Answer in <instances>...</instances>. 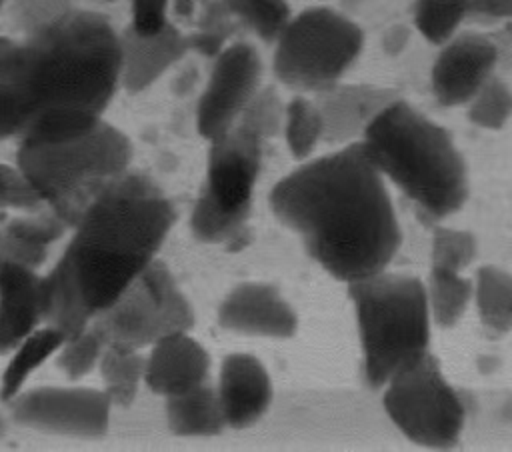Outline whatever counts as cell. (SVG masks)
<instances>
[{"mask_svg": "<svg viewBox=\"0 0 512 452\" xmlns=\"http://www.w3.org/2000/svg\"><path fill=\"white\" fill-rule=\"evenodd\" d=\"M364 46L362 28L328 6H310L290 18L274 42L276 80L296 94H318L344 78Z\"/></svg>", "mask_w": 512, "mask_h": 452, "instance_id": "cell-8", "label": "cell"}, {"mask_svg": "<svg viewBox=\"0 0 512 452\" xmlns=\"http://www.w3.org/2000/svg\"><path fill=\"white\" fill-rule=\"evenodd\" d=\"M80 2H90V4H114L118 0H80Z\"/></svg>", "mask_w": 512, "mask_h": 452, "instance_id": "cell-41", "label": "cell"}, {"mask_svg": "<svg viewBox=\"0 0 512 452\" xmlns=\"http://www.w3.org/2000/svg\"><path fill=\"white\" fill-rule=\"evenodd\" d=\"M130 22L128 28L138 34L160 32L170 20V0H128Z\"/></svg>", "mask_w": 512, "mask_h": 452, "instance_id": "cell-37", "label": "cell"}, {"mask_svg": "<svg viewBox=\"0 0 512 452\" xmlns=\"http://www.w3.org/2000/svg\"><path fill=\"white\" fill-rule=\"evenodd\" d=\"M8 2H10V0H0V8H2L4 4H8Z\"/></svg>", "mask_w": 512, "mask_h": 452, "instance_id": "cell-44", "label": "cell"}, {"mask_svg": "<svg viewBox=\"0 0 512 452\" xmlns=\"http://www.w3.org/2000/svg\"><path fill=\"white\" fill-rule=\"evenodd\" d=\"M268 204L308 256L346 284L384 272L402 240L382 174L360 140L304 160L274 184Z\"/></svg>", "mask_w": 512, "mask_h": 452, "instance_id": "cell-2", "label": "cell"}, {"mask_svg": "<svg viewBox=\"0 0 512 452\" xmlns=\"http://www.w3.org/2000/svg\"><path fill=\"white\" fill-rule=\"evenodd\" d=\"M164 400L166 424L176 436L208 438L222 434L228 428L218 392L208 382Z\"/></svg>", "mask_w": 512, "mask_h": 452, "instance_id": "cell-21", "label": "cell"}, {"mask_svg": "<svg viewBox=\"0 0 512 452\" xmlns=\"http://www.w3.org/2000/svg\"><path fill=\"white\" fill-rule=\"evenodd\" d=\"M120 46V84L130 94L148 90L190 52L188 34L174 20L154 34H138L126 26L120 32Z\"/></svg>", "mask_w": 512, "mask_h": 452, "instance_id": "cell-18", "label": "cell"}, {"mask_svg": "<svg viewBox=\"0 0 512 452\" xmlns=\"http://www.w3.org/2000/svg\"><path fill=\"white\" fill-rule=\"evenodd\" d=\"M242 26L226 8L224 0H212L198 8V14L188 32L190 52H196L204 58H216Z\"/></svg>", "mask_w": 512, "mask_h": 452, "instance_id": "cell-27", "label": "cell"}, {"mask_svg": "<svg viewBox=\"0 0 512 452\" xmlns=\"http://www.w3.org/2000/svg\"><path fill=\"white\" fill-rule=\"evenodd\" d=\"M40 282L34 268L0 262V354L12 352L40 328Z\"/></svg>", "mask_w": 512, "mask_h": 452, "instance_id": "cell-19", "label": "cell"}, {"mask_svg": "<svg viewBox=\"0 0 512 452\" xmlns=\"http://www.w3.org/2000/svg\"><path fill=\"white\" fill-rule=\"evenodd\" d=\"M134 148L114 124L102 120L90 132L54 144H18L16 166L36 194L70 230L88 206L130 170Z\"/></svg>", "mask_w": 512, "mask_h": 452, "instance_id": "cell-5", "label": "cell"}, {"mask_svg": "<svg viewBox=\"0 0 512 452\" xmlns=\"http://www.w3.org/2000/svg\"><path fill=\"white\" fill-rule=\"evenodd\" d=\"M360 142L424 222L434 224L466 202L468 170L450 132L402 96L372 120Z\"/></svg>", "mask_w": 512, "mask_h": 452, "instance_id": "cell-4", "label": "cell"}, {"mask_svg": "<svg viewBox=\"0 0 512 452\" xmlns=\"http://www.w3.org/2000/svg\"><path fill=\"white\" fill-rule=\"evenodd\" d=\"M74 8H78L76 0H10L8 16L24 36L58 22Z\"/></svg>", "mask_w": 512, "mask_h": 452, "instance_id": "cell-35", "label": "cell"}, {"mask_svg": "<svg viewBox=\"0 0 512 452\" xmlns=\"http://www.w3.org/2000/svg\"><path fill=\"white\" fill-rule=\"evenodd\" d=\"M386 40H394V44H392L388 50L398 52V50H402V46L406 44V40H408V32H406L404 28H394V30H390V32L384 36V42H386Z\"/></svg>", "mask_w": 512, "mask_h": 452, "instance_id": "cell-40", "label": "cell"}, {"mask_svg": "<svg viewBox=\"0 0 512 452\" xmlns=\"http://www.w3.org/2000/svg\"><path fill=\"white\" fill-rule=\"evenodd\" d=\"M354 304L362 370L370 388H382L400 370L428 354L430 306L426 286L406 274L378 272L348 284Z\"/></svg>", "mask_w": 512, "mask_h": 452, "instance_id": "cell-6", "label": "cell"}, {"mask_svg": "<svg viewBox=\"0 0 512 452\" xmlns=\"http://www.w3.org/2000/svg\"><path fill=\"white\" fill-rule=\"evenodd\" d=\"M98 370L104 382L102 390L108 394L112 406L128 408L134 404L140 384H144L146 356H142L140 350L106 346Z\"/></svg>", "mask_w": 512, "mask_h": 452, "instance_id": "cell-23", "label": "cell"}, {"mask_svg": "<svg viewBox=\"0 0 512 452\" xmlns=\"http://www.w3.org/2000/svg\"><path fill=\"white\" fill-rule=\"evenodd\" d=\"M216 392L228 428L254 426L272 404V380L266 366L248 352H232L220 364Z\"/></svg>", "mask_w": 512, "mask_h": 452, "instance_id": "cell-16", "label": "cell"}, {"mask_svg": "<svg viewBox=\"0 0 512 452\" xmlns=\"http://www.w3.org/2000/svg\"><path fill=\"white\" fill-rule=\"evenodd\" d=\"M468 120L484 130H500L512 116V90L510 86L492 76L466 104Z\"/></svg>", "mask_w": 512, "mask_h": 452, "instance_id": "cell-30", "label": "cell"}, {"mask_svg": "<svg viewBox=\"0 0 512 452\" xmlns=\"http://www.w3.org/2000/svg\"><path fill=\"white\" fill-rule=\"evenodd\" d=\"M198 0H170V14L174 16L176 24H190L198 14Z\"/></svg>", "mask_w": 512, "mask_h": 452, "instance_id": "cell-39", "label": "cell"}, {"mask_svg": "<svg viewBox=\"0 0 512 452\" xmlns=\"http://www.w3.org/2000/svg\"><path fill=\"white\" fill-rule=\"evenodd\" d=\"M174 222L176 208L166 192L132 168L88 206L62 258L94 316L158 258Z\"/></svg>", "mask_w": 512, "mask_h": 452, "instance_id": "cell-3", "label": "cell"}, {"mask_svg": "<svg viewBox=\"0 0 512 452\" xmlns=\"http://www.w3.org/2000/svg\"><path fill=\"white\" fill-rule=\"evenodd\" d=\"M384 410L414 444L452 448L464 428V406L432 352L386 382Z\"/></svg>", "mask_w": 512, "mask_h": 452, "instance_id": "cell-10", "label": "cell"}, {"mask_svg": "<svg viewBox=\"0 0 512 452\" xmlns=\"http://www.w3.org/2000/svg\"><path fill=\"white\" fill-rule=\"evenodd\" d=\"M40 308L42 324L62 332L66 340L88 330L94 320V312L86 304L80 286L62 256L52 266V270L42 276Z\"/></svg>", "mask_w": 512, "mask_h": 452, "instance_id": "cell-20", "label": "cell"}, {"mask_svg": "<svg viewBox=\"0 0 512 452\" xmlns=\"http://www.w3.org/2000/svg\"><path fill=\"white\" fill-rule=\"evenodd\" d=\"M6 434V420H4V416L0 414V438Z\"/></svg>", "mask_w": 512, "mask_h": 452, "instance_id": "cell-42", "label": "cell"}, {"mask_svg": "<svg viewBox=\"0 0 512 452\" xmlns=\"http://www.w3.org/2000/svg\"><path fill=\"white\" fill-rule=\"evenodd\" d=\"M218 326L244 334L286 340L298 330V316L278 292L266 282H242L228 292L216 314Z\"/></svg>", "mask_w": 512, "mask_h": 452, "instance_id": "cell-14", "label": "cell"}, {"mask_svg": "<svg viewBox=\"0 0 512 452\" xmlns=\"http://www.w3.org/2000/svg\"><path fill=\"white\" fill-rule=\"evenodd\" d=\"M206 2H212V0H198V6H202V4H206Z\"/></svg>", "mask_w": 512, "mask_h": 452, "instance_id": "cell-43", "label": "cell"}, {"mask_svg": "<svg viewBox=\"0 0 512 452\" xmlns=\"http://www.w3.org/2000/svg\"><path fill=\"white\" fill-rule=\"evenodd\" d=\"M208 144L206 180L190 212V230L204 244L240 252L252 242L248 222L266 140L234 124Z\"/></svg>", "mask_w": 512, "mask_h": 452, "instance_id": "cell-7", "label": "cell"}, {"mask_svg": "<svg viewBox=\"0 0 512 452\" xmlns=\"http://www.w3.org/2000/svg\"><path fill=\"white\" fill-rule=\"evenodd\" d=\"M262 88V60L244 40L228 44L216 58L196 104V132L214 140L228 132Z\"/></svg>", "mask_w": 512, "mask_h": 452, "instance_id": "cell-12", "label": "cell"}, {"mask_svg": "<svg viewBox=\"0 0 512 452\" xmlns=\"http://www.w3.org/2000/svg\"><path fill=\"white\" fill-rule=\"evenodd\" d=\"M208 374L210 354L190 336V330L172 332L156 340L146 354L144 384L162 398L184 394L208 382Z\"/></svg>", "mask_w": 512, "mask_h": 452, "instance_id": "cell-17", "label": "cell"}, {"mask_svg": "<svg viewBox=\"0 0 512 452\" xmlns=\"http://www.w3.org/2000/svg\"><path fill=\"white\" fill-rule=\"evenodd\" d=\"M62 332L52 326L36 328L28 334L14 350L8 360L2 378H0V400L10 402L16 394L22 392L28 378L50 358L56 356L60 346L64 344Z\"/></svg>", "mask_w": 512, "mask_h": 452, "instance_id": "cell-22", "label": "cell"}, {"mask_svg": "<svg viewBox=\"0 0 512 452\" xmlns=\"http://www.w3.org/2000/svg\"><path fill=\"white\" fill-rule=\"evenodd\" d=\"M498 62L496 44L478 32H458L432 64L430 84L440 106L454 108L468 104L472 96L494 76Z\"/></svg>", "mask_w": 512, "mask_h": 452, "instance_id": "cell-13", "label": "cell"}, {"mask_svg": "<svg viewBox=\"0 0 512 452\" xmlns=\"http://www.w3.org/2000/svg\"><path fill=\"white\" fill-rule=\"evenodd\" d=\"M282 134L292 158L304 162L312 156L316 146L324 140V120L314 98L296 94L286 102Z\"/></svg>", "mask_w": 512, "mask_h": 452, "instance_id": "cell-25", "label": "cell"}, {"mask_svg": "<svg viewBox=\"0 0 512 452\" xmlns=\"http://www.w3.org/2000/svg\"><path fill=\"white\" fill-rule=\"evenodd\" d=\"M398 98L400 92L394 88L342 80L314 94L324 120V142L344 146L362 140L372 120Z\"/></svg>", "mask_w": 512, "mask_h": 452, "instance_id": "cell-15", "label": "cell"}, {"mask_svg": "<svg viewBox=\"0 0 512 452\" xmlns=\"http://www.w3.org/2000/svg\"><path fill=\"white\" fill-rule=\"evenodd\" d=\"M192 326V304L160 258L152 260L90 324L106 346L120 350L150 348L156 340Z\"/></svg>", "mask_w": 512, "mask_h": 452, "instance_id": "cell-9", "label": "cell"}, {"mask_svg": "<svg viewBox=\"0 0 512 452\" xmlns=\"http://www.w3.org/2000/svg\"><path fill=\"white\" fill-rule=\"evenodd\" d=\"M412 18L424 40L442 46L460 32V24L468 18L466 0H416Z\"/></svg>", "mask_w": 512, "mask_h": 452, "instance_id": "cell-29", "label": "cell"}, {"mask_svg": "<svg viewBox=\"0 0 512 452\" xmlns=\"http://www.w3.org/2000/svg\"><path fill=\"white\" fill-rule=\"evenodd\" d=\"M474 300L488 330L504 334L512 328V274L496 266H482L474 280Z\"/></svg>", "mask_w": 512, "mask_h": 452, "instance_id": "cell-24", "label": "cell"}, {"mask_svg": "<svg viewBox=\"0 0 512 452\" xmlns=\"http://www.w3.org/2000/svg\"><path fill=\"white\" fill-rule=\"evenodd\" d=\"M224 4L244 30L266 44H274L294 16L288 0H224Z\"/></svg>", "mask_w": 512, "mask_h": 452, "instance_id": "cell-28", "label": "cell"}, {"mask_svg": "<svg viewBox=\"0 0 512 452\" xmlns=\"http://www.w3.org/2000/svg\"><path fill=\"white\" fill-rule=\"evenodd\" d=\"M122 78L120 32L98 10L8 38L0 54V140L54 144L104 120Z\"/></svg>", "mask_w": 512, "mask_h": 452, "instance_id": "cell-1", "label": "cell"}, {"mask_svg": "<svg viewBox=\"0 0 512 452\" xmlns=\"http://www.w3.org/2000/svg\"><path fill=\"white\" fill-rule=\"evenodd\" d=\"M286 104L274 86H262L250 100L236 124L248 128L262 140H272L282 134Z\"/></svg>", "mask_w": 512, "mask_h": 452, "instance_id": "cell-33", "label": "cell"}, {"mask_svg": "<svg viewBox=\"0 0 512 452\" xmlns=\"http://www.w3.org/2000/svg\"><path fill=\"white\" fill-rule=\"evenodd\" d=\"M478 246L470 232L436 226L432 234V268L460 272L476 258Z\"/></svg>", "mask_w": 512, "mask_h": 452, "instance_id": "cell-34", "label": "cell"}, {"mask_svg": "<svg viewBox=\"0 0 512 452\" xmlns=\"http://www.w3.org/2000/svg\"><path fill=\"white\" fill-rule=\"evenodd\" d=\"M468 18L480 20H512V0H466Z\"/></svg>", "mask_w": 512, "mask_h": 452, "instance_id": "cell-38", "label": "cell"}, {"mask_svg": "<svg viewBox=\"0 0 512 452\" xmlns=\"http://www.w3.org/2000/svg\"><path fill=\"white\" fill-rule=\"evenodd\" d=\"M104 350V340L92 328H88L82 334L64 340L56 352V368L72 382L82 380L94 368H98Z\"/></svg>", "mask_w": 512, "mask_h": 452, "instance_id": "cell-32", "label": "cell"}, {"mask_svg": "<svg viewBox=\"0 0 512 452\" xmlns=\"http://www.w3.org/2000/svg\"><path fill=\"white\" fill-rule=\"evenodd\" d=\"M8 404L18 426L40 432L102 438L110 426L108 394L88 386H40L16 394Z\"/></svg>", "mask_w": 512, "mask_h": 452, "instance_id": "cell-11", "label": "cell"}, {"mask_svg": "<svg viewBox=\"0 0 512 452\" xmlns=\"http://www.w3.org/2000/svg\"><path fill=\"white\" fill-rule=\"evenodd\" d=\"M430 316L440 328L454 326L474 296V282L452 270H430L426 286Z\"/></svg>", "mask_w": 512, "mask_h": 452, "instance_id": "cell-26", "label": "cell"}, {"mask_svg": "<svg viewBox=\"0 0 512 452\" xmlns=\"http://www.w3.org/2000/svg\"><path fill=\"white\" fill-rule=\"evenodd\" d=\"M46 208L34 186L22 174L18 166H8L0 162V214L4 210L36 212Z\"/></svg>", "mask_w": 512, "mask_h": 452, "instance_id": "cell-36", "label": "cell"}, {"mask_svg": "<svg viewBox=\"0 0 512 452\" xmlns=\"http://www.w3.org/2000/svg\"><path fill=\"white\" fill-rule=\"evenodd\" d=\"M0 230H4L8 236L32 248L48 250L50 244L58 242L70 230V226L50 208H42V210L24 212V216L6 220Z\"/></svg>", "mask_w": 512, "mask_h": 452, "instance_id": "cell-31", "label": "cell"}]
</instances>
